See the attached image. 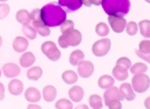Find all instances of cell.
<instances>
[{
    "label": "cell",
    "mask_w": 150,
    "mask_h": 109,
    "mask_svg": "<svg viewBox=\"0 0 150 109\" xmlns=\"http://www.w3.org/2000/svg\"><path fill=\"white\" fill-rule=\"evenodd\" d=\"M57 96V90L53 86L47 85L43 89V98L47 102L53 101Z\"/></svg>",
    "instance_id": "obj_19"
},
{
    "label": "cell",
    "mask_w": 150,
    "mask_h": 109,
    "mask_svg": "<svg viewBox=\"0 0 150 109\" xmlns=\"http://www.w3.org/2000/svg\"><path fill=\"white\" fill-rule=\"evenodd\" d=\"M81 41V34L76 29H71L63 34L58 38V44L62 48H67L68 47H76Z\"/></svg>",
    "instance_id": "obj_3"
},
{
    "label": "cell",
    "mask_w": 150,
    "mask_h": 109,
    "mask_svg": "<svg viewBox=\"0 0 150 109\" xmlns=\"http://www.w3.org/2000/svg\"><path fill=\"white\" fill-rule=\"evenodd\" d=\"M3 72L6 77L13 78V77L17 76L20 74L21 70L17 64H13V63H8L3 66Z\"/></svg>",
    "instance_id": "obj_11"
},
{
    "label": "cell",
    "mask_w": 150,
    "mask_h": 109,
    "mask_svg": "<svg viewBox=\"0 0 150 109\" xmlns=\"http://www.w3.org/2000/svg\"><path fill=\"white\" fill-rule=\"evenodd\" d=\"M10 13V6L7 4H0V20L5 18Z\"/></svg>",
    "instance_id": "obj_34"
},
{
    "label": "cell",
    "mask_w": 150,
    "mask_h": 109,
    "mask_svg": "<svg viewBox=\"0 0 150 109\" xmlns=\"http://www.w3.org/2000/svg\"><path fill=\"white\" fill-rule=\"evenodd\" d=\"M6 1H8V0H0V2H6Z\"/></svg>",
    "instance_id": "obj_45"
},
{
    "label": "cell",
    "mask_w": 150,
    "mask_h": 109,
    "mask_svg": "<svg viewBox=\"0 0 150 109\" xmlns=\"http://www.w3.org/2000/svg\"><path fill=\"white\" fill-rule=\"evenodd\" d=\"M58 4L65 10V12L73 13L82 6V0H58Z\"/></svg>",
    "instance_id": "obj_8"
},
{
    "label": "cell",
    "mask_w": 150,
    "mask_h": 109,
    "mask_svg": "<svg viewBox=\"0 0 150 109\" xmlns=\"http://www.w3.org/2000/svg\"><path fill=\"white\" fill-rule=\"evenodd\" d=\"M83 59H84V53L81 50H75L71 52L69 56V63L72 65L76 66L80 62L83 60Z\"/></svg>",
    "instance_id": "obj_24"
},
{
    "label": "cell",
    "mask_w": 150,
    "mask_h": 109,
    "mask_svg": "<svg viewBox=\"0 0 150 109\" xmlns=\"http://www.w3.org/2000/svg\"><path fill=\"white\" fill-rule=\"evenodd\" d=\"M100 4L108 16L124 17L130 9L129 0H101Z\"/></svg>",
    "instance_id": "obj_2"
},
{
    "label": "cell",
    "mask_w": 150,
    "mask_h": 109,
    "mask_svg": "<svg viewBox=\"0 0 150 109\" xmlns=\"http://www.w3.org/2000/svg\"><path fill=\"white\" fill-rule=\"evenodd\" d=\"M112 100H118L120 101L124 100V97L120 94L119 89L117 87H113V86L106 88V91L104 93L105 105L107 106V104Z\"/></svg>",
    "instance_id": "obj_10"
},
{
    "label": "cell",
    "mask_w": 150,
    "mask_h": 109,
    "mask_svg": "<svg viewBox=\"0 0 150 109\" xmlns=\"http://www.w3.org/2000/svg\"><path fill=\"white\" fill-rule=\"evenodd\" d=\"M114 79L113 77H112L111 76H108V75H104L100 77L99 81H98V84L100 86V88H108L112 86H113L114 84Z\"/></svg>",
    "instance_id": "obj_22"
},
{
    "label": "cell",
    "mask_w": 150,
    "mask_h": 109,
    "mask_svg": "<svg viewBox=\"0 0 150 109\" xmlns=\"http://www.w3.org/2000/svg\"><path fill=\"white\" fill-rule=\"evenodd\" d=\"M146 1H147L148 3H149V0H146Z\"/></svg>",
    "instance_id": "obj_47"
},
{
    "label": "cell",
    "mask_w": 150,
    "mask_h": 109,
    "mask_svg": "<svg viewBox=\"0 0 150 109\" xmlns=\"http://www.w3.org/2000/svg\"><path fill=\"white\" fill-rule=\"evenodd\" d=\"M4 99V86L2 83H0V101Z\"/></svg>",
    "instance_id": "obj_41"
},
{
    "label": "cell",
    "mask_w": 150,
    "mask_h": 109,
    "mask_svg": "<svg viewBox=\"0 0 150 109\" xmlns=\"http://www.w3.org/2000/svg\"><path fill=\"white\" fill-rule=\"evenodd\" d=\"M126 32H127L128 35H135L137 33V30H138V27H137V24L135 23V22H129L126 23Z\"/></svg>",
    "instance_id": "obj_33"
},
{
    "label": "cell",
    "mask_w": 150,
    "mask_h": 109,
    "mask_svg": "<svg viewBox=\"0 0 150 109\" xmlns=\"http://www.w3.org/2000/svg\"><path fill=\"white\" fill-rule=\"evenodd\" d=\"M139 28L141 35L145 38L150 37V22L149 20H143L139 23Z\"/></svg>",
    "instance_id": "obj_26"
},
{
    "label": "cell",
    "mask_w": 150,
    "mask_h": 109,
    "mask_svg": "<svg viewBox=\"0 0 150 109\" xmlns=\"http://www.w3.org/2000/svg\"><path fill=\"white\" fill-rule=\"evenodd\" d=\"M119 92L122 95V96L124 97V99L127 100L129 101H133L136 98V94L131 87V85L128 83H125L123 84H121L119 88Z\"/></svg>",
    "instance_id": "obj_13"
},
{
    "label": "cell",
    "mask_w": 150,
    "mask_h": 109,
    "mask_svg": "<svg viewBox=\"0 0 150 109\" xmlns=\"http://www.w3.org/2000/svg\"><path fill=\"white\" fill-rule=\"evenodd\" d=\"M136 52V53H137V55L140 57L141 59H142L143 60L147 61L148 63H149L150 62V57H149V53H145V52H141L140 50H136L135 51Z\"/></svg>",
    "instance_id": "obj_39"
},
{
    "label": "cell",
    "mask_w": 150,
    "mask_h": 109,
    "mask_svg": "<svg viewBox=\"0 0 150 109\" xmlns=\"http://www.w3.org/2000/svg\"><path fill=\"white\" fill-rule=\"evenodd\" d=\"M69 96L74 102H80L84 96V91L80 86H73L69 90Z\"/></svg>",
    "instance_id": "obj_16"
},
{
    "label": "cell",
    "mask_w": 150,
    "mask_h": 109,
    "mask_svg": "<svg viewBox=\"0 0 150 109\" xmlns=\"http://www.w3.org/2000/svg\"><path fill=\"white\" fill-rule=\"evenodd\" d=\"M9 91L13 96H20L23 91V83L18 79H13L9 84Z\"/></svg>",
    "instance_id": "obj_17"
},
{
    "label": "cell",
    "mask_w": 150,
    "mask_h": 109,
    "mask_svg": "<svg viewBox=\"0 0 150 109\" xmlns=\"http://www.w3.org/2000/svg\"><path fill=\"white\" fill-rule=\"evenodd\" d=\"M74 28V23L71 20H65L60 24V31L62 34L66 33L67 31H69Z\"/></svg>",
    "instance_id": "obj_32"
},
{
    "label": "cell",
    "mask_w": 150,
    "mask_h": 109,
    "mask_svg": "<svg viewBox=\"0 0 150 109\" xmlns=\"http://www.w3.org/2000/svg\"><path fill=\"white\" fill-rule=\"evenodd\" d=\"M42 69L39 66H35L30 68L28 71H27V76L29 80H33V81H37L39 80L41 76H42Z\"/></svg>",
    "instance_id": "obj_23"
},
{
    "label": "cell",
    "mask_w": 150,
    "mask_h": 109,
    "mask_svg": "<svg viewBox=\"0 0 150 109\" xmlns=\"http://www.w3.org/2000/svg\"><path fill=\"white\" fill-rule=\"evenodd\" d=\"M116 64L122 65V66H124L125 68L129 69V68L131 66V62H130V60H129L128 58H126V57H122V58H120V59H117Z\"/></svg>",
    "instance_id": "obj_36"
},
{
    "label": "cell",
    "mask_w": 150,
    "mask_h": 109,
    "mask_svg": "<svg viewBox=\"0 0 150 109\" xmlns=\"http://www.w3.org/2000/svg\"><path fill=\"white\" fill-rule=\"evenodd\" d=\"M111 48V40L107 38L97 40L93 45V53L97 57H104Z\"/></svg>",
    "instance_id": "obj_6"
},
{
    "label": "cell",
    "mask_w": 150,
    "mask_h": 109,
    "mask_svg": "<svg viewBox=\"0 0 150 109\" xmlns=\"http://www.w3.org/2000/svg\"><path fill=\"white\" fill-rule=\"evenodd\" d=\"M95 31H96V34L99 36H106L109 34V27L105 23H100L96 25Z\"/></svg>",
    "instance_id": "obj_30"
},
{
    "label": "cell",
    "mask_w": 150,
    "mask_h": 109,
    "mask_svg": "<svg viewBox=\"0 0 150 109\" xmlns=\"http://www.w3.org/2000/svg\"><path fill=\"white\" fill-rule=\"evenodd\" d=\"M32 27L36 30V32L43 37L49 36L51 34V30L49 29V27H47L43 23L41 19H38L32 21Z\"/></svg>",
    "instance_id": "obj_12"
},
{
    "label": "cell",
    "mask_w": 150,
    "mask_h": 109,
    "mask_svg": "<svg viewBox=\"0 0 150 109\" xmlns=\"http://www.w3.org/2000/svg\"><path fill=\"white\" fill-rule=\"evenodd\" d=\"M16 20L18 23L22 24H30L31 18H30V13H28L26 10H20L16 13Z\"/></svg>",
    "instance_id": "obj_21"
},
{
    "label": "cell",
    "mask_w": 150,
    "mask_h": 109,
    "mask_svg": "<svg viewBox=\"0 0 150 109\" xmlns=\"http://www.w3.org/2000/svg\"><path fill=\"white\" fill-rule=\"evenodd\" d=\"M112 75L117 81H125L128 78V69L125 68L122 65L116 64L112 70Z\"/></svg>",
    "instance_id": "obj_18"
},
{
    "label": "cell",
    "mask_w": 150,
    "mask_h": 109,
    "mask_svg": "<svg viewBox=\"0 0 150 109\" xmlns=\"http://www.w3.org/2000/svg\"><path fill=\"white\" fill-rule=\"evenodd\" d=\"M94 67L92 62L90 61L82 60L78 64V74L82 78H88L89 77L93 72Z\"/></svg>",
    "instance_id": "obj_9"
},
{
    "label": "cell",
    "mask_w": 150,
    "mask_h": 109,
    "mask_svg": "<svg viewBox=\"0 0 150 109\" xmlns=\"http://www.w3.org/2000/svg\"><path fill=\"white\" fill-rule=\"evenodd\" d=\"M107 107L110 109H121L122 104L118 100H112L107 104Z\"/></svg>",
    "instance_id": "obj_37"
},
{
    "label": "cell",
    "mask_w": 150,
    "mask_h": 109,
    "mask_svg": "<svg viewBox=\"0 0 150 109\" xmlns=\"http://www.w3.org/2000/svg\"><path fill=\"white\" fill-rule=\"evenodd\" d=\"M28 108H38V109H40V106H36V105H29L28 107Z\"/></svg>",
    "instance_id": "obj_42"
},
{
    "label": "cell",
    "mask_w": 150,
    "mask_h": 109,
    "mask_svg": "<svg viewBox=\"0 0 150 109\" xmlns=\"http://www.w3.org/2000/svg\"><path fill=\"white\" fill-rule=\"evenodd\" d=\"M101 4V0H82V4H84L87 7H90L92 4L94 5H100Z\"/></svg>",
    "instance_id": "obj_38"
},
{
    "label": "cell",
    "mask_w": 150,
    "mask_h": 109,
    "mask_svg": "<svg viewBox=\"0 0 150 109\" xmlns=\"http://www.w3.org/2000/svg\"><path fill=\"white\" fill-rule=\"evenodd\" d=\"M35 62V55L30 52H25L24 54L22 55V57L20 58V64L24 67V68H28L30 66L33 65V64Z\"/></svg>",
    "instance_id": "obj_20"
},
{
    "label": "cell",
    "mask_w": 150,
    "mask_h": 109,
    "mask_svg": "<svg viewBox=\"0 0 150 109\" xmlns=\"http://www.w3.org/2000/svg\"><path fill=\"white\" fill-rule=\"evenodd\" d=\"M41 51L51 61L56 62L61 57V52L52 41H46L41 46Z\"/></svg>",
    "instance_id": "obj_5"
},
{
    "label": "cell",
    "mask_w": 150,
    "mask_h": 109,
    "mask_svg": "<svg viewBox=\"0 0 150 109\" xmlns=\"http://www.w3.org/2000/svg\"><path fill=\"white\" fill-rule=\"evenodd\" d=\"M28 47V40L24 37H16L13 41V48L17 52H23Z\"/></svg>",
    "instance_id": "obj_14"
},
{
    "label": "cell",
    "mask_w": 150,
    "mask_h": 109,
    "mask_svg": "<svg viewBox=\"0 0 150 109\" xmlns=\"http://www.w3.org/2000/svg\"><path fill=\"white\" fill-rule=\"evenodd\" d=\"M25 98L28 102L35 103V102L40 101L41 98V95L37 88H35L34 87H30L25 91Z\"/></svg>",
    "instance_id": "obj_15"
},
{
    "label": "cell",
    "mask_w": 150,
    "mask_h": 109,
    "mask_svg": "<svg viewBox=\"0 0 150 109\" xmlns=\"http://www.w3.org/2000/svg\"><path fill=\"white\" fill-rule=\"evenodd\" d=\"M139 50L142 52L145 53H149L150 52V41L149 40H142L139 44Z\"/></svg>",
    "instance_id": "obj_35"
},
{
    "label": "cell",
    "mask_w": 150,
    "mask_h": 109,
    "mask_svg": "<svg viewBox=\"0 0 150 109\" xmlns=\"http://www.w3.org/2000/svg\"><path fill=\"white\" fill-rule=\"evenodd\" d=\"M55 108L58 109H72L73 104L67 99H60L56 102Z\"/></svg>",
    "instance_id": "obj_31"
},
{
    "label": "cell",
    "mask_w": 150,
    "mask_h": 109,
    "mask_svg": "<svg viewBox=\"0 0 150 109\" xmlns=\"http://www.w3.org/2000/svg\"><path fill=\"white\" fill-rule=\"evenodd\" d=\"M149 88V77L143 74H137L132 78V88L137 93H143Z\"/></svg>",
    "instance_id": "obj_4"
},
{
    "label": "cell",
    "mask_w": 150,
    "mask_h": 109,
    "mask_svg": "<svg viewBox=\"0 0 150 109\" xmlns=\"http://www.w3.org/2000/svg\"><path fill=\"white\" fill-rule=\"evenodd\" d=\"M62 79L67 84H74L76 83L78 76L76 73L73 71H66L62 74Z\"/></svg>",
    "instance_id": "obj_25"
},
{
    "label": "cell",
    "mask_w": 150,
    "mask_h": 109,
    "mask_svg": "<svg viewBox=\"0 0 150 109\" xmlns=\"http://www.w3.org/2000/svg\"><path fill=\"white\" fill-rule=\"evenodd\" d=\"M76 108L77 109H79V108L88 109V107H87V106H85V105H81V106H78V107H76Z\"/></svg>",
    "instance_id": "obj_43"
},
{
    "label": "cell",
    "mask_w": 150,
    "mask_h": 109,
    "mask_svg": "<svg viewBox=\"0 0 150 109\" xmlns=\"http://www.w3.org/2000/svg\"><path fill=\"white\" fill-rule=\"evenodd\" d=\"M40 19L49 28L57 27L66 20V12L61 6L51 3L40 10Z\"/></svg>",
    "instance_id": "obj_1"
},
{
    "label": "cell",
    "mask_w": 150,
    "mask_h": 109,
    "mask_svg": "<svg viewBox=\"0 0 150 109\" xmlns=\"http://www.w3.org/2000/svg\"><path fill=\"white\" fill-rule=\"evenodd\" d=\"M2 46V38H1V36H0V47Z\"/></svg>",
    "instance_id": "obj_44"
},
{
    "label": "cell",
    "mask_w": 150,
    "mask_h": 109,
    "mask_svg": "<svg viewBox=\"0 0 150 109\" xmlns=\"http://www.w3.org/2000/svg\"><path fill=\"white\" fill-rule=\"evenodd\" d=\"M1 75H2V72H1V70H0V77H1Z\"/></svg>",
    "instance_id": "obj_46"
},
{
    "label": "cell",
    "mask_w": 150,
    "mask_h": 109,
    "mask_svg": "<svg viewBox=\"0 0 150 109\" xmlns=\"http://www.w3.org/2000/svg\"><path fill=\"white\" fill-rule=\"evenodd\" d=\"M30 18H31V22L40 19V9H35L32 12L30 13Z\"/></svg>",
    "instance_id": "obj_40"
},
{
    "label": "cell",
    "mask_w": 150,
    "mask_h": 109,
    "mask_svg": "<svg viewBox=\"0 0 150 109\" xmlns=\"http://www.w3.org/2000/svg\"><path fill=\"white\" fill-rule=\"evenodd\" d=\"M108 22L111 26L112 29L115 33H122L126 26V20L123 16H108Z\"/></svg>",
    "instance_id": "obj_7"
},
{
    "label": "cell",
    "mask_w": 150,
    "mask_h": 109,
    "mask_svg": "<svg viewBox=\"0 0 150 109\" xmlns=\"http://www.w3.org/2000/svg\"><path fill=\"white\" fill-rule=\"evenodd\" d=\"M23 32L24 35L29 40H35L37 35V32L35 28L29 24H24L23 27Z\"/></svg>",
    "instance_id": "obj_28"
},
{
    "label": "cell",
    "mask_w": 150,
    "mask_h": 109,
    "mask_svg": "<svg viewBox=\"0 0 150 109\" xmlns=\"http://www.w3.org/2000/svg\"><path fill=\"white\" fill-rule=\"evenodd\" d=\"M89 105L92 108H102V107H103L102 98L98 95H93L89 97Z\"/></svg>",
    "instance_id": "obj_27"
},
{
    "label": "cell",
    "mask_w": 150,
    "mask_h": 109,
    "mask_svg": "<svg viewBox=\"0 0 150 109\" xmlns=\"http://www.w3.org/2000/svg\"><path fill=\"white\" fill-rule=\"evenodd\" d=\"M129 68H130V72L133 75L144 73L148 71V66L143 63H136Z\"/></svg>",
    "instance_id": "obj_29"
}]
</instances>
